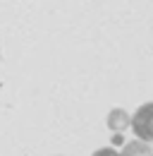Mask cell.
Segmentation results:
<instances>
[{"label": "cell", "instance_id": "obj_1", "mask_svg": "<svg viewBox=\"0 0 153 156\" xmlns=\"http://www.w3.org/2000/svg\"><path fill=\"white\" fill-rule=\"evenodd\" d=\"M129 127L141 142H153V103H144L134 111Z\"/></svg>", "mask_w": 153, "mask_h": 156}, {"label": "cell", "instance_id": "obj_2", "mask_svg": "<svg viewBox=\"0 0 153 156\" xmlns=\"http://www.w3.org/2000/svg\"><path fill=\"white\" fill-rule=\"evenodd\" d=\"M129 120H132V115H129L124 108H113V111L105 115V127H108L110 132H124V130L129 127Z\"/></svg>", "mask_w": 153, "mask_h": 156}, {"label": "cell", "instance_id": "obj_3", "mask_svg": "<svg viewBox=\"0 0 153 156\" xmlns=\"http://www.w3.org/2000/svg\"><path fill=\"white\" fill-rule=\"evenodd\" d=\"M120 156H153V149L148 147V142L132 139V142H124V144H122Z\"/></svg>", "mask_w": 153, "mask_h": 156}, {"label": "cell", "instance_id": "obj_4", "mask_svg": "<svg viewBox=\"0 0 153 156\" xmlns=\"http://www.w3.org/2000/svg\"><path fill=\"white\" fill-rule=\"evenodd\" d=\"M91 156H120V151H117L115 147H100V149H96Z\"/></svg>", "mask_w": 153, "mask_h": 156}, {"label": "cell", "instance_id": "obj_5", "mask_svg": "<svg viewBox=\"0 0 153 156\" xmlns=\"http://www.w3.org/2000/svg\"><path fill=\"white\" fill-rule=\"evenodd\" d=\"M113 144H115V147H122V144H124V137H122V132H115V135H113Z\"/></svg>", "mask_w": 153, "mask_h": 156}, {"label": "cell", "instance_id": "obj_6", "mask_svg": "<svg viewBox=\"0 0 153 156\" xmlns=\"http://www.w3.org/2000/svg\"><path fill=\"white\" fill-rule=\"evenodd\" d=\"M57 156H60V154H57Z\"/></svg>", "mask_w": 153, "mask_h": 156}]
</instances>
